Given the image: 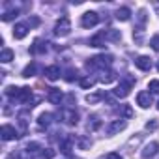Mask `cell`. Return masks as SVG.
Wrapping results in <instances>:
<instances>
[{"label":"cell","mask_w":159,"mask_h":159,"mask_svg":"<svg viewBox=\"0 0 159 159\" xmlns=\"http://www.w3.org/2000/svg\"><path fill=\"white\" fill-rule=\"evenodd\" d=\"M125 129V122L120 118V120H114V122H111L109 125H107V133L109 135H116V133H120V131H124Z\"/></svg>","instance_id":"obj_8"},{"label":"cell","mask_w":159,"mask_h":159,"mask_svg":"<svg viewBox=\"0 0 159 159\" xmlns=\"http://www.w3.org/2000/svg\"><path fill=\"white\" fill-rule=\"evenodd\" d=\"M99 23V15L96 13V11H86L83 17H81V25L84 26V28H92V26H96Z\"/></svg>","instance_id":"obj_4"},{"label":"cell","mask_w":159,"mask_h":159,"mask_svg":"<svg viewBox=\"0 0 159 159\" xmlns=\"http://www.w3.org/2000/svg\"><path fill=\"white\" fill-rule=\"evenodd\" d=\"M103 98H105V94H88V96H86V101L92 105V103H98V101L103 99Z\"/></svg>","instance_id":"obj_27"},{"label":"cell","mask_w":159,"mask_h":159,"mask_svg":"<svg viewBox=\"0 0 159 159\" xmlns=\"http://www.w3.org/2000/svg\"><path fill=\"white\" fill-rule=\"evenodd\" d=\"M98 79H99L101 83L109 84V83H112L114 79H116V73H114L112 69H101V71H99V77H98Z\"/></svg>","instance_id":"obj_11"},{"label":"cell","mask_w":159,"mask_h":159,"mask_svg":"<svg viewBox=\"0 0 159 159\" xmlns=\"http://www.w3.org/2000/svg\"><path fill=\"white\" fill-rule=\"evenodd\" d=\"M157 127H159V122H157V120H150V122L146 124V129H148V131H155Z\"/></svg>","instance_id":"obj_31"},{"label":"cell","mask_w":159,"mask_h":159,"mask_svg":"<svg viewBox=\"0 0 159 159\" xmlns=\"http://www.w3.org/2000/svg\"><path fill=\"white\" fill-rule=\"evenodd\" d=\"M26 34H28V25H23V23L15 25V28H13V38L15 39H23V38H26Z\"/></svg>","instance_id":"obj_13"},{"label":"cell","mask_w":159,"mask_h":159,"mask_svg":"<svg viewBox=\"0 0 159 159\" xmlns=\"http://www.w3.org/2000/svg\"><path fill=\"white\" fill-rule=\"evenodd\" d=\"M51 122H52V114H51V112H43V114H39V118H38L39 127H49Z\"/></svg>","instance_id":"obj_16"},{"label":"cell","mask_w":159,"mask_h":159,"mask_svg":"<svg viewBox=\"0 0 159 159\" xmlns=\"http://www.w3.org/2000/svg\"><path fill=\"white\" fill-rule=\"evenodd\" d=\"M105 159H124V157H122L120 153H109V155H107Z\"/></svg>","instance_id":"obj_36"},{"label":"cell","mask_w":159,"mask_h":159,"mask_svg":"<svg viewBox=\"0 0 159 159\" xmlns=\"http://www.w3.org/2000/svg\"><path fill=\"white\" fill-rule=\"evenodd\" d=\"M38 25H39V19H38V17L28 19V26H38Z\"/></svg>","instance_id":"obj_35"},{"label":"cell","mask_w":159,"mask_h":159,"mask_svg":"<svg viewBox=\"0 0 159 159\" xmlns=\"http://www.w3.org/2000/svg\"><path fill=\"white\" fill-rule=\"evenodd\" d=\"M116 112H118L120 116H124V118H131V116H133V109H131L129 105H120V107L116 109Z\"/></svg>","instance_id":"obj_18"},{"label":"cell","mask_w":159,"mask_h":159,"mask_svg":"<svg viewBox=\"0 0 159 159\" xmlns=\"http://www.w3.org/2000/svg\"><path fill=\"white\" fill-rule=\"evenodd\" d=\"M90 47H105V32L94 36V38L90 39Z\"/></svg>","instance_id":"obj_17"},{"label":"cell","mask_w":159,"mask_h":159,"mask_svg":"<svg viewBox=\"0 0 159 159\" xmlns=\"http://www.w3.org/2000/svg\"><path fill=\"white\" fill-rule=\"evenodd\" d=\"M99 125H101V122H99V118H98V116H90V118H88V129L96 131Z\"/></svg>","instance_id":"obj_26"},{"label":"cell","mask_w":159,"mask_h":159,"mask_svg":"<svg viewBox=\"0 0 159 159\" xmlns=\"http://www.w3.org/2000/svg\"><path fill=\"white\" fill-rule=\"evenodd\" d=\"M62 118L66 120L67 125H77L79 124V112L75 109H64L62 111Z\"/></svg>","instance_id":"obj_5"},{"label":"cell","mask_w":159,"mask_h":159,"mask_svg":"<svg viewBox=\"0 0 159 159\" xmlns=\"http://www.w3.org/2000/svg\"><path fill=\"white\" fill-rule=\"evenodd\" d=\"M148 88H150V90H152L153 94H159V81H150Z\"/></svg>","instance_id":"obj_32"},{"label":"cell","mask_w":159,"mask_h":159,"mask_svg":"<svg viewBox=\"0 0 159 159\" xmlns=\"http://www.w3.org/2000/svg\"><path fill=\"white\" fill-rule=\"evenodd\" d=\"M64 79L67 83H73V81H77L79 79V75H77V69H73V67H69L67 71H66V75H64Z\"/></svg>","instance_id":"obj_23"},{"label":"cell","mask_w":159,"mask_h":159,"mask_svg":"<svg viewBox=\"0 0 159 159\" xmlns=\"http://www.w3.org/2000/svg\"><path fill=\"white\" fill-rule=\"evenodd\" d=\"M79 83H81L83 88H92L96 81H94V79H79Z\"/></svg>","instance_id":"obj_29"},{"label":"cell","mask_w":159,"mask_h":159,"mask_svg":"<svg viewBox=\"0 0 159 159\" xmlns=\"http://www.w3.org/2000/svg\"><path fill=\"white\" fill-rule=\"evenodd\" d=\"M135 66L140 69V71H150L152 69V58L150 56H139L135 60Z\"/></svg>","instance_id":"obj_9"},{"label":"cell","mask_w":159,"mask_h":159,"mask_svg":"<svg viewBox=\"0 0 159 159\" xmlns=\"http://www.w3.org/2000/svg\"><path fill=\"white\" fill-rule=\"evenodd\" d=\"M137 103L142 107V109H148L152 105V94L150 92H139L137 94Z\"/></svg>","instance_id":"obj_10"},{"label":"cell","mask_w":159,"mask_h":159,"mask_svg":"<svg viewBox=\"0 0 159 159\" xmlns=\"http://www.w3.org/2000/svg\"><path fill=\"white\" fill-rule=\"evenodd\" d=\"M105 39H112V41H118V39H122V34L118 32V30H109L107 34H105Z\"/></svg>","instance_id":"obj_25"},{"label":"cell","mask_w":159,"mask_h":159,"mask_svg":"<svg viewBox=\"0 0 159 159\" xmlns=\"http://www.w3.org/2000/svg\"><path fill=\"white\" fill-rule=\"evenodd\" d=\"M52 155H54V152H52V150H49V148L39 152V159H51Z\"/></svg>","instance_id":"obj_30"},{"label":"cell","mask_w":159,"mask_h":159,"mask_svg":"<svg viewBox=\"0 0 159 159\" xmlns=\"http://www.w3.org/2000/svg\"><path fill=\"white\" fill-rule=\"evenodd\" d=\"M157 109H159V103H157Z\"/></svg>","instance_id":"obj_38"},{"label":"cell","mask_w":159,"mask_h":159,"mask_svg":"<svg viewBox=\"0 0 159 159\" xmlns=\"http://www.w3.org/2000/svg\"><path fill=\"white\" fill-rule=\"evenodd\" d=\"M0 133H2V139L4 140H15L17 137H21L19 133H17V129L13 127V125H2V131H0Z\"/></svg>","instance_id":"obj_7"},{"label":"cell","mask_w":159,"mask_h":159,"mask_svg":"<svg viewBox=\"0 0 159 159\" xmlns=\"http://www.w3.org/2000/svg\"><path fill=\"white\" fill-rule=\"evenodd\" d=\"M45 77L49 79V81H56V79H60V67L58 66H49L45 69Z\"/></svg>","instance_id":"obj_15"},{"label":"cell","mask_w":159,"mask_h":159,"mask_svg":"<svg viewBox=\"0 0 159 159\" xmlns=\"http://www.w3.org/2000/svg\"><path fill=\"white\" fill-rule=\"evenodd\" d=\"M133 84H135V79H133L131 75H127L124 81L114 88V96H118V98H127V96H129V90L133 88Z\"/></svg>","instance_id":"obj_2"},{"label":"cell","mask_w":159,"mask_h":159,"mask_svg":"<svg viewBox=\"0 0 159 159\" xmlns=\"http://www.w3.org/2000/svg\"><path fill=\"white\" fill-rule=\"evenodd\" d=\"M90 144H92V142H90L88 139H84V137H81V139H79V146H81L83 150H84V148H88Z\"/></svg>","instance_id":"obj_34"},{"label":"cell","mask_w":159,"mask_h":159,"mask_svg":"<svg viewBox=\"0 0 159 159\" xmlns=\"http://www.w3.org/2000/svg\"><path fill=\"white\" fill-rule=\"evenodd\" d=\"M73 140H75L73 137H67V139H66V140L60 144V150H62L66 155H69V153H71V146H73Z\"/></svg>","instance_id":"obj_19"},{"label":"cell","mask_w":159,"mask_h":159,"mask_svg":"<svg viewBox=\"0 0 159 159\" xmlns=\"http://www.w3.org/2000/svg\"><path fill=\"white\" fill-rule=\"evenodd\" d=\"M0 60H2L4 64L11 62L13 60V51L11 49H2V52H0Z\"/></svg>","instance_id":"obj_22"},{"label":"cell","mask_w":159,"mask_h":159,"mask_svg":"<svg viewBox=\"0 0 159 159\" xmlns=\"http://www.w3.org/2000/svg\"><path fill=\"white\" fill-rule=\"evenodd\" d=\"M69 32H71V21H69L67 17H62V19L56 23V26H54V34L60 36V38H64V36H67Z\"/></svg>","instance_id":"obj_3"},{"label":"cell","mask_w":159,"mask_h":159,"mask_svg":"<svg viewBox=\"0 0 159 159\" xmlns=\"http://www.w3.org/2000/svg\"><path fill=\"white\" fill-rule=\"evenodd\" d=\"M17 15H19V10H17V8L8 10V11H4V13H2V21H11V19H15Z\"/></svg>","instance_id":"obj_24"},{"label":"cell","mask_w":159,"mask_h":159,"mask_svg":"<svg viewBox=\"0 0 159 159\" xmlns=\"http://www.w3.org/2000/svg\"><path fill=\"white\" fill-rule=\"evenodd\" d=\"M157 71H159V62H157Z\"/></svg>","instance_id":"obj_37"},{"label":"cell","mask_w":159,"mask_h":159,"mask_svg":"<svg viewBox=\"0 0 159 159\" xmlns=\"http://www.w3.org/2000/svg\"><path fill=\"white\" fill-rule=\"evenodd\" d=\"M30 52L32 54H43V52H47V43L43 39H36L32 43V47H30Z\"/></svg>","instance_id":"obj_12"},{"label":"cell","mask_w":159,"mask_h":159,"mask_svg":"<svg viewBox=\"0 0 159 159\" xmlns=\"http://www.w3.org/2000/svg\"><path fill=\"white\" fill-rule=\"evenodd\" d=\"M47 99H49L52 105H60V101H62V92H60L58 88H49V96H47Z\"/></svg>","instance_id":"obj_14"},{"label":"cell","mask_w":159,"mask_h":159,"mask_svg":"<svg viewBox=\"0 0 159 159\" xmlns=\"http://www.w3.org/2000/svg\"><path fill=\"white\" fill-rule=\"evenodd\" d=\"M157 152H159V142H155V140H153V142H150V144H146V146H144V150H142V153H140V155H142L144 159H152V157H155V155H157Z\"/></svg>","instance_id":"obj_6"},{"label":"cell","mask_w":159,"mask_h":159,"mask_svg":"<svg viewBox=\"0 0 159 159\" xmlns=\"http://www.w3.org/2000/svg\"><path fill=\"white\" fill-rule=\"evenodd\" d=\"M150 45H152V49H153V51H159V34L152 38V41H150Z\"/></svg>","instance_id":"obj_33"},{"label":"cell","mask_w":159,"mask_h":159,"mask_svg":"<svg viewBox=\"0 0 159 159\" xmlns=\"http://www.w3.org/2000/svg\"><path fill=\"white\" fill-rule=\"evenodd\" d=\"M112 64V56L111 54H99V56H94L86 62V69H109Z\"/></svg>","instance_id":"obj_1"},{"label":"cell","mask_w":159,"mask_h":159,"mask_svg":"<svg viewBox=\"0 0 159 159\" xmlns=\"http://www.w3.org/2000/svg\"><path fill=\"white\" fill-rule=\"evenodd\" d=\"M129 17H131L129 8H120V10L116 11V19H118V21H129Z\"/></svg>","instance_id":"obj_20"},{"label":"cell","mask_w":159,"mask_h":159,"mask_svg":"<svg viewBox=\"0 0 159 159\" xmlns=\"http://www.w3.org/2000/svg\"><path fill=\"white\" fill-rule=\"evenodd\" d=\"M36 69H38V66L32 62V64H28L26 67H25V71H23V77L25 79H30V77H34L36 75Z\"/></svg>","instance_id":"obj_21"},{"label":"cell","mask_w":159,"mask_h":159,"mask_svg":"<svg viewBox=\"0 0 159 159\" xmlns=\"http://www.w3.org/2000/svg\"><path fill=\"white\" fill-rule=\"evenodd\" d=\"M38 152H41V146L38 142H30L26 146V153H38Z\"/></svg>","instance_id":"obj_28"}]
</instances>
